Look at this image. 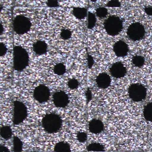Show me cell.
Wrapping results in <instances>:
<instances>
[{"mask_svg":"<svg viewBox=\"0 0 152 152\" xmlns=\"http://www.w3.org/2000/svg\"><path fill=\"white\" fill-rule=\"evenodd\" d=\"M30 57L27 50L22 46L18 45L13 48V68L21 72L29 66Z\"/></svg>","mask_w":152,"mask_h":152,"instance_id":"cell-1","label":"cell"},{"mask_svg":"<svg viewBox=\"0 0 152 152\" xmlns=\"http://www.w3.org/2000/svg\"><path fill=\"white\" fill-rule=\"evenodd\" d=\"M62 124L63 121L60 115L54 113L47 114L42 121V125L44 131L50 134L58 132Z\"/></svg>","mask_w":152,"mask_h":152,"instance_id":"cell-2","label":"cell"},{"mask_svg":"<svg viewBox=\"0 0 152 152\" xmlns=\"http://www.w3.org/2000/svg\"><path fill=\"white\" fill-rule=\"evenodd\" d=\"M105 31L112 36L118 35L123 28V21L116 15L110 16L104 23Z\"/></svg>","mask_w":152,"mask_h":152,"instance_id":"cell-3","label":"cell"},{"mask_svg":"<svg viewBox=\"0 0 152 152\" xmlns=\"http://www.w3.org/2000/svg\"><path fill=\"white\" fill-rule=\"evenodd\" d=\"M32 23L31 19L23 15L16 16L12 22V28L18 35H23L31 31Z\"/></svg>","mask_w":152,"mask_h":152,"instance_id":"cell-4","label":"cell"},{"mask_svg":"<svg viewBox=\"0 0 152 152\" xmlns=\"http://www.w3.org/2000/svg\"><path fill=\"white\" fill-rule=\"evenodd\" d=\"M12 121L14 125L22 123L28 116V110L26 105L20 101L15 100L13 103Z\"/></svg>","mask_w":152,"mask_h":152,"instance_id":"cell-5","label":"cell"},{"mask_svg":"<svg viewBox=\"0 0 152 152\" xmlns=\"http://www.w3.org/2000/svg\"><path fill=\"white\" fill-rule=\"evenodd\" d=\"M147 94L146 88L140 83H133L128 88L129 97L134 102H140L145 99Z\"/></svg>","mask_w":152,"mask_h":152,"instance_id":"cell-6","label":"cell"},{"mask_svg":"<svg viewBox=\"0 0 152 152\" xmlns=\"http://www.w3.org/2000/svg\"><path fill=\"white\" fill-rule=\"evenodd\" d=\"M128 38L134 42L142 39L145 34L144 26L139 22L132 23L130 25L126 32Z\"/></svg>","mask_w":152,"mask_h":152,"instance_id":"cell-7","label":"cell"},{"mask_svg":"<svg viewBox=\"0 0 152 152\" xmlns=\"http://www.w3.org/2000/svg\"><path fill=\"white\" fill-rule=\"evenodd\" d=\"M50 96L49 88L44 85L40 84L34 90L33 97L39 103L42 104L48 102Z\"/></svg>","mask_w":152,"mask_h":152,"instance_id":"cell-8","label":"cell"},{"mask_svg":"<svg viewBox=\"0 0 152 152\" xmlns=\"http://www.w3.org/2000/svg\"><path fill=\"white\" fill-rule=\"evenodd\" d=\"M53 102L55 106L58 108H64L69 103L68 95L63 91H59L53 94Z\"/></svg>","mask_w":152,"mask_h":152,"instance_id":"cell-9","label":"cell"},{"mask_svg":"<svg viewBox=\"0 0 152 152\" xmlns=\"http://www.w3.org/2000/svg\"><path fill=\"white\" fill-rule=\"evenodd\" d=\"M110 74L116 79L123 78L127 74V69L121 62L114 63L109 68Z\"/></svg>","mask_w":152,"mask_h":152,"instance_id":"cell-10","label":"cell"},{"mask_svg":"<svg viewBox=\"0 0 152 152\" xmlns=\"http://www.w3.org/2000/svg\"><path fill=\"white\" fill-rule=\"evenodd\" d=\"M113 50L116 56L124 57L128 55L129 49L128 44L124 41L120 40L114 44Z\"/></svg>","mask_w":152,"mask_h":152,"instance_id":"cell-11","label":"cell"},{"mask_svg":"<svg viewBox=\"0 0 152 152\" xmlns=\"http://www.w3.org/2000/svg\"><path fill=\"white\" fill-rule=\"evenodd\" d=\"M97 86L101 89H106L110 86L112 82L111 77L106 73L99 74L96 80Z\"/></svg>","mask_w":152,"mask_h":152,"instance_id":"cell-12","label":"cell"},{"mask_svg":"<svg viewBox=\"0 0 152 152\" xmlns=\"http://www.w3.org/2000/svg\"><path fill=\"white\" fill-rule=\"evenodd\" d=\"M48 44L43 40H38L33 44L32 49L34 52L37 56L45 55L48 50Z\"/></svg>","mask_w":152,"mask_h":152,"instance_id":"cell-13","label":"cell"},{"mask_svg":"<svg viewBox=\"0 0 152 152\" xmlns=\"http://www.w3.org/2000/svg\"><path fill=\"white\" fill-rule=\"evenodd\" d=\"M88 129L91 133L93 134H99L104 130V124L99 119H92L89 122Z\"/></svg>","mask_w":152,"mask_h":152,"instance_id":"cell-14","label":"cell"},{"mask_svg":"<svg viewBox=\"0 0 152 152\" xmlns=\"http://www.w3.org/2000/svg\"><path fill=\"white\" fill-rule=\"evenodd\" d=\"M88 10L84 7H74L72 11L73 15L78 20H82L85 19L88 16Z\"/></svg>","mask_w":152,"mask_h":152,"instance_id":"cell-15","label":"cell"},{"mask_svg":"<svg viewBox=\"0 0 152 152\" xmlns=\"http://www.w3.org/2000/svg\"><path fill=\"white\" fill-rule=\"evenodd\" d=\"M55 152H68L71 151V146L68 143L61 141L56 143L54 147Z\"/></svg>","mask_w":152,"mask_h":152,"instance_id":"cell-16","label":"cell"},{"mask_svg":"<svg viewBox=\"0 0 152 152\" xmlns=\"http://www.w3.org/2000/svg\"><path fill=\"white\" fill-rule=\"evenodd\" d=\"M143 116L146 121L152 122V102L148 103L144 107Z\"/></svg>","mask_w":152,"mask_h":152,"instance_id":"cell-17","label":"cell"},{"mask_svg":"<svg viewBox=\"0 0 152 152\" xmlns=\"http://www.w3.org/2000/svg\"><path fill=\"white\" fill-rule=\"evenodd\" d=\"M13 135L12 129L10 126H3L0 129V135L6 140L11 138Z\"/></svg>","mask_w":152,"mask_h":152,"instance_id":"cell-18","label":"cell"},{"mask_svg":"<svg viewBox=\"0 0 152 152\" xmlns=\"http://www.w3.org/2000/svg\"><path fill=\"white\" fill-rule=\"evenodd\" d=\"M97 22L96 14L91 12H88L87 16V28L89 30H92L96 26Z\"/></svg>","mask_w":152,"mask_h":152,"instance_id":"cell-19","label":"cell"},{"mask_svg":"<svg viewBox=\"0 0 152 152\" xmlns=\"http://www.w3.org/2000/svg\"><path fill=\"white\" fill-rule=\"evenodd\" d=\"M87 149L89 152H104L105 147L102 144L94 142L88 145Z\"/></svg>","mask_w":152,"mask_h":152,"instance_id":"cell-20","label":"cell"},{"mask_svg":"<svg viewBox=\"0 0 152 152\" xmlns=\"http://www.w3.org/2000/svg\"><path fill=\"white\" fill-rule=\"evenodd\" d=\"M13 151L14 152H22L23 143L18 137L14 136L13 137Z\"/></svg>","mask_w":152,"mask_h":152,"instance_id":"cell-21","label":"cell"},{"mask_svg":"<svg viewBox=\"0 0 152 152\" xmlns=\"http://www.w3.org/2000/svg\"><path fill=\"white\" fill-rule=\"evenodd\" d=\"M66 66L63 63H58L55 65L53 69L54 73L58 76L64 75L66 72Z\"/></svg>","mask_w":152,"mask_h":152,"instance_id":"cell-22","label":"cell"},{"mask_svg":"<svg viewBox=\"0 0 152 152\" xmlns=\"http://www.w3.org/2000/svg\"><path fill=\"white\" fill-rule=\"evenodd\" d=\"M132 63L134 66L140 68L145 64V59L142 56H134L132 58Z\"/></svg>","mask_w":152,"mask_h":152,"instance_id":"cell-23","label":"cell"},{"mask_svg":"<svg viewBox=\"0 0 152 152\" xmlns=\"http://www.w3.org/2000/svg\"><path fill=\"white\" fill-rule=\"evenodd\" d=\"M107 15H108V10L106 8L100 7L96 9V16L97 17L99 18L103 19L106 17Z\"/></svg>","mask_w":152,"mask_h":152,"instance_id":"cell-24","label":"cell"},{"mask_svg":"<svg viewBox=\"0 0 152 152\" xmlns=\"http://www.w3.org/2000/svg\"><path fill=\"white\" fill-rule=\"evenodd\" d=\"M72 32L69 29H62L60 32V35L61 39L64 40H67L71 39Z\"/></svg>","mask_w":152,"mask_h":152,"instance_id":"cell-25","label":"cell"},{"mask_svg":"<svg viewBox=\"0 0 152 152\" xmlns=\"http://www.w3.org/2000/svg\"><path fill=\"white\" fill-rule=\"evenodd\" d=\"M80 85V83L78 80L75 78H72L70 79L67 82V86L69 88L72 90L76 89L78 88Z\"/></svg>","mask_w":152,"mask_h":152,"instance_id":"cell-26","label":"cell"},{"mask_svg":"<svg viewBox=\"0 0 152 152\" xmlns=\"http://www.w3.org/2000/svg\"><path fill=\"white\" fill-rule=\"evenodd\" d=\"M77 140L81 143H84L87 141L88 139V135L87 133L83 132H78L76 136Z\"/></svg>","mask_w":152,"mask_h":152,"instance_id":"cell-27","label":"cell"},{"mask_svg":"<svg viewBox=\"0 0 152 152\" xmlns=\"http://www.w3.org/2000/svg\"><path fill=\"white\" fill-rule=\"evenodd\" d=\"M106 6L108 7H120L121 4L118 0H113L108 1Z\"/></svg>","mask_w":152,"mask_h":152,"instance_id":"cell-28","label":"cell"},{"mask_svg":"<svg viewBox=\"0 0 152 152\" xmlns=\"http://www.w3.org/2000/svg\"><path fill=\"white\" fill-rule=\"evenodd\" d=\"M8 49L5 43L1 42L0 43V56H5L7 52Z\"/></svg>","mask_w":152,"mask_h":152,"instance_id":"cell-29","label":"cell"},{"mask_svg":"<svg viewBox=\"0 0 152 152\" xmlns=\"http://www.w3.org/2000/svg\"><path fill=\"white\" fill-rule=\"evenodd\" d=\"M47 6L50 8H56L59 7V2L57 0H48L47 1Z\"/></svg>","mask_w":152,"mask_h":152,"instance_id":"cell-30","label":"cell"},{"mask_svg":"<svg viewBox=\"0 0 152 152\" xmlns=\"http://www.w3.org/2000/svg\"><path fill=\"white\" fill-rule=\"evenodd\" d=\"M87 62H88V66L89 69L92 68L94 65V60L93 57L90 55H88V58H87Z\"/></svg>","mask_w":152,"mask_h":152,"instance_id":"cell-31","label":"cell"},{"mask_svg":"<svg viewBox=\"0 0 152 152\" xmlns=\"http://www.w3.org/2000/svg\"><path fill=\"white\" fill-rule=\"evenodd\" d=\"M144 11L148 15L152 16V7H146L144 8Z\"/></svg>","mask_w":152,"mask_h":152,"instance_id":"cell-32","label":"cell"},{"mask_svg":"<svg viewBox=\"0 0 152 152\" xmlns=\"http://www.w3.org/2000/svg\"><path fill=\"white\" fill-rule=\"evenodd\" d=\"M0 152H10L9 149L4 145L0 146Z\"/></svg>","mask_w":152,"mask_h":152,"instance_id":"cell-33","label":"cell"},{"mask_svg":"<svg viewBox=\"0 0 152 152\" xmlns=\"http://www.w3.org/2000/svg\"><path fill=\"white\" fill-rule=\"evenodd\" d=\"M86 96H87V99H88V101H90V100L91 99V92L90 91L88 90V91H87V93H86Z\"/></svg>","mask_w":152,"mask_h":152,"instance_id":"cell-34","label":"cell"},{"mask_svg":"<svg viewBox=\"0 0 152 152\" xmlns=\"http://www.w3.org/2000/svg\"><path fill=\"white\" fill-rule=\"evenodd\" d=\"M4 27H3V25L1 23V26H0V35H1L4 32Z\"/></svg>","mask_w":152,"mask_h":152,"instance_id":"cell-35","label":"cell"},{"mask_svg":"<svg viewBox=\"0 0 152 152\" xmlns=\"http://www.w3.org/2000/svg\"><path fill=\"white\" fill-rule=\"evenodd\" d=\"M91 1H92V2H96V1H97L96 0H95V1H92V0H91Z\"/></svg>","mask_w":152,"mask_h":152,"instance_id":"cell-36","label":"cell"},{"mask_svg":"<svg viewBox=\"0 0 152 152\" xmlns=\"http://www.w3.org/2000/svg\"><path fill=\"white\" fill-rule=\"evenodd\" d=\"M38 152L37 151H31V152Z\"/></svg>","mask_w":152,"mask_h":152,"instance_id":"cell-37","label":"cell"},{"mask_svg":"<svg viewBox=\"0 0 152 152\" xmlns=\"http://www.w3.org/2000/svg\"><path fill=\"white\" fill-rule=\"evenodd\" d=\"M72 152V151H69V152Z\"/></svg>","mask_w":152,"mask_h":152,"instance_id":"cell-38","label":"cell"}]
</instances>
